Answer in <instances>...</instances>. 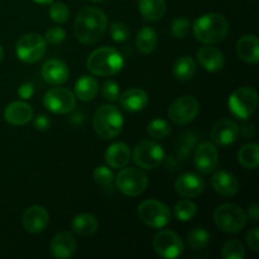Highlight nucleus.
Returning a JSON list of instances; mask_svg holds the SVG:
<instances>
[{
	"instance_id": "1",
	"label": "nucleus",
	"mask_w": 259,
	"mask_h": 259,
	"mask_svg": "<svg viewBox=\"0 0 259 259\" xmlns=\"http://www.w3.org/2000/svg\"><path fill=\"white\" fill-rule=\"evenodd\" d=\"M108 28V18L103 10L86 7L78 12L73 25L75 37L85 45L98 42Z\"/></svg>"
},
{
	"instance_id": "2",
	"label": "nucleus",
	"mask_w": 259,
	"mask_h": 259,
	"mask_svg": "<svg viewBox=\"0 0 259 259\" xmlns=\"http://www.w3.org/2000/svg\"><path fill=\"white\" fill-rule=\"evenodd\" d=\"M194 34L197 40L212 45L224 39L229 30V23L218 13H209L197 18L194 23Z\"/></svg>"
},
{
	"instance_id": "3",
	"label": "nucleus",
	"mask_w": 259,
	"mask_h": 259,
	"mask_svg": "<svg viewBox=\"0 0 259 259\" xmlns=\"http://www.w3.org/2000/svg\"><path fill=\"white\" fill-rule=\"evenodd\" d=\"M88 70L96 76H113L124 67V57L113 47H101L90 53L86 61Z\"/></svg>"
},
{
	"instance_id": "4",
	"label": "nucleus",
	"mask_w": 259,
	"mask_h": 259,
	"mask_svg": "<svg viewBox=\"0 0 259 259\" xmlns=\"http://www.w3.org/2000/svg\"><path fill=\"white\" fill-rule=\"evenodd\" d=\"M94 129L100 138L113 139L121 133L124 118L121 111L114 105H103L94 115Z\"/></svg>"
},
{
	"instance_id": "5",
	"label": "nucleus",
	"mask_w": 259,
	"mask_h": 259,
	"mask_svg": "<svg viewBox=\"0 0 259 259\" xmlns=\"http://www.w3.org/2000/svg\"><path fill=\"white\" fill-rule=\"evenodd\" d=\"M215 225L228 234L239 233L247 224V214L234 204H223L214 212Z\"/></svg>"
},
{
	"instance_id": "6",
	"label": "nucleus",
	"mask_w": 259,
	"mask_h": 259,
	"mask_svg": "<svg viewBox=\"0 0 259 259\" xmlns=\"http://www.w3.org/2000/svg\"><path fill=\"white\" fill-rule=\"evenodd\" d=\"M230 111L238 119L250 118L254 114L255 109L258 105V95L254 89L249 86H243V88L237 89L234 93L230 95L228 100Z\"/></svg>"
},
{
	"instance_id": "7",
	"label": "nucleus",
	"mask_w": 259,
	"mask_h": 259,
	"mask_svg": "<svg viewBox=\"0 0 259 259\" xmlns=\"http://www.w3.org/2000/svg\"><path fill=\"white\" fill-rule=\"evenodd\" d=\"M138 217L147 227L162 229L171 222V210L158 200H146L138 207Z\"/></svg>"
},
{
	"instance_id": "8",
	"label": "nucleus",
	"mask_w": 259,
	"mask_h": 259,
	"mask_svg": "<svg viewBox=\"0 0 259 259\" xmlns=\"http://www.w3.org/2000/svg\"><path fill=\"white\" fill-rule=\"evenodd\" d=\"M115 184L121 194L134 197L146 191L148 187V177L142 169L136 167H123L116 176Z\"/></svg>"
},
{
	"instance_id": "9",
	"label": "nucleus",
	"mask_w": 259,
	"mask_h": 259,
	"mask_svg": "<svg viewBox=\"0 0 259 259\" xmlns=\"http://www.w3.org/2000/svg\"><path fill=\"white\" fill-rule=\"evenodd\" d=\"M47 42L38 33H28L22 35L15 45V53L24 63H35L45 56Z\"/></svg>"
},
{
	"instance_id": "10",
	"label": "nucleus",
	"mask_w": 259,
	"mask_h": 259,
	"mask_svg": "<svg viewBox=\"0 0 259 259\" xmlns=\"http://www.w3.org/2000/svg\"><path fill=\"white\" fill-rule=\"evenodd\" d=\"M164 159V151L161 144L154 141H142L134 147L133 161L143 169H154Z\"/></svg>"
},
{
	"instance_id": "11",
	"label": "nucleus",
	"mask_w": 259,
	"mask_h": 259,
	"mask_svg": "<svg viewBox=\"0 0 259 259\" xmlns=\"http://www.w3.org/2000/svg\"><path fill=\"white\" fill-rule=\"evenodd\" d=\"M181 237L172 230H161L153 238V249L159 257L175 259L184 253Z\"/></svg>"
},
{
	"instance_id": "12",
	"label": "nucleus",
	"mask_w": 259,
	"mask_h": 259,
	"mask_svg": "<svg viewBox=\"0 0 259 259\" xmlns=\"http://www.w3.org/2000/svg\"><path fill=\"white\" fill-rule=\"evenodd\" d=\"M200 111V104L194 96H181L168 108V116L179 125L191 123Z\"/></svg>"
},
{
	"instance_id": "13",
	"label": "nucleus",
	"mask_w": 259,
	"mask_h": 259,
	"mask_svg": "<svg viewBox=\"0 0 259 259\" xmlns=\"http://www.w3.org/2000/svg\"><path fill=\"white\" fill-rule=\"evenodd\" d=\"M43 104L51 113L68 114L75 109L76 96L68 89L55 88L47 91L43 98Z\"/></svg>"
},
{
	"instance_id": "14",
	"label": "nucleus",
	"mask_w": 259,
	"mask_h": 259,
	"mask_svg": "<svg viewBox=\"0 0 259 259\" xmlns=\"http://www.w3.org/2000/svg\"><path fill=\"white\" fill-rule=\"evenodd\" d=\"M218 159H219V153L217 147L212 143L205 142L199 144L195 149L194 163L197 171L201 174H212L218 167Z\"/></svg>"
},
{
	"instance_id": "15",
	"label": "nucleus",
	"mask_w": 259,
	"mask_h": 259,
	"mask_svg": "<svg viewBox=\"0 0 259 259\" xmlns=\"http://www.w3.org/2000/svg\"><path fill=\"white\" fill-rule=\"evenodd\" d=\"M175 190L186 199H192L201 195L205 190V181L194 172H186L179 176L175 182Z\"/></svg>"
},
{
	"instance_id": "16",
	"label": "nucleus",
	"mask_w": 259,
	"mask_h": 259,
	"mask_svg": "<svg viewBox=\"0 0 259 259\" xmlns=\"http://www.w3.org/2000/svg\"><path fill=\"white\" fill-rule=\"evenodd\" d=\"M210 136H211L212 142L215 144L227 147L235 143L238 136H239V128H238L235 121H233L232 119L225 118L214 124Z\"/></svg>"
},
{
	"instance_id": "17",
	"label": "nucleus",
	"mask_w": 259,
	"mask_h": 259,
	"mask_svg": "<svg viewBox=\"0 0 259 259\" xmlns=\"http://www.w3.org/2000/svg\"><path fill=\"white\" fill-rule=\"evenodd\" d=\"M50 223L48 211L40 205H34L25 210L23 215V227L30 234H38L47 228Z\"/></svg>"
},
{
	"instance_id": "18",
	"label": "nucleus",
	"mask_w": 259,
	"mask_h": 259,
	"mask_svg": "<svg viewBox=\"0 0 259 259\" xmlns=\"http://www.w3.org/2000/svg\"><path fill=\"white\" fill-rule=\"evenodd\" d=\"M76 248H77V242L75 237L70 232H60L53 237L51 242V253L55 258L65 259L70 258L75 254Z\"/></svg>"
},
{
	"instance_id": "19",
	"label": "nucleus",
	"mask_w": 259,
	"mask_h": 259,
	"mask_svg": "<svg viewBox=\"0 0 259 259\" xmlns=\"http://www.w3.org/2000/svg\"><path fill=\"white\" fill-rule=\"evenodd\" d=\"M4 118L12 125H25L33 119V108L25 101H14L5 108Z\"/></svg>"
},
{
	"instance_id": "20",
	"label": "nucleus",
	"mask_w": 259,
	"mask_h": 259,
	"mask_svg": "<svg viewBox=\"0 0 259 259\" xmlns=\"http://www.w3.org/2000/svg\"><path fill=\"white\" fill-rule=\"evenodd\" d=\"M196 57L200 66L209 72H218L225 65V57L222 51L211 46H205L200 48L197 51Z\"/></svg>"
},
{
	"instance_id": "21",
	"label": "nucleus",
	"mask_w": 259,
	"mask_h": 259,
	"mask_svg": "<svg viewBox=\"0 0 259 259\" xmlns=\"http://www.w3.org/2000/svg\"><path fill=\"white\" fill-rule=\"evenodd\" d=\"M42 76L50 85L58 86L68 80L70 71L67 65L61 60H48L42 67Z\"/></svg>"
},
{
	"instance_id": "22",
	"label": "nucleus",
	"mask_w": 259,
	"mask_h": 259,
	"mask_svg": "<svg viewBox=\"0 0 259 259\" xmlns=\"http://www.w3.org/2000/svg\"><path fill=\"white\" fill-rule=\"evenodd\" d=\"M211 186L217 194L224 197L234 196L239 191V182L237 177L227 171L217 172L211 179Z\"/></svg>"
},
{
	"instance_id": "23",
	"label": "nucleus",
	"mask_w": 259,
	"mask_h": 259,
	"mask_svg": "<svg viewBox=\"0 0 259 259\" xmlns=\"http://www.w3.org/2000/svg\"><path fill=\"white\" fill-rule=\"evenodd\" d=\"M237 53L240 60L255 65L259 61V40L255 35H243L237 43Z\"/></svg>"
},
{
	"instance_id": "24",
	"label": "nucleus",
	"mask_w": 259,
	"mask_h": 259,
	"mask_svg": "<svg viewBox=\"0 0 259 259\" xmlns=\"http://www.w3.org/2000/svg\"><path fill=\"white\" fill-rule=\"evenodd\" d=\"M121 106L126 111L137 113V111L143 110L148 104V95L144 90L139 88H133L126 90L121 96H119Z\"/></svg>"
},
{
	"instance_id": "25",
	"label": "nucleus",
	"mask_w": 259,
	"mask_h": 259,
	"mask_svg": "<svg viewBox=\"0 0 259 259\" xmlns=\"http://www.w3.org/2000/svg\"><path fill=\"white\" fill-rule=\"evenodd\" d=\"M131 161V149L125 143H114L106 149L105 162L111 168H123Z\"/></svg>"
},
{
	"instance_id": "26",
	"label": "nucleus",
	"mask_w": 259,
	"mask_h": 259,
	"mask_svg": "<svg viewBox=\"0 0 259 259\" xmlns=\"http://www.w3.org/2000/svg\"><path fill=\"white\" fill-rule=\"evenodd\" d=\"M138 9L148 22H157L166 13V0H138Z\"/></svg>"
},
{
	"instance_id": "27",
	"label": "nucleus",
	"mask_w": 259,
	"mask_h": 259,
	"mask_svg": "<svg viewBox=\"0 0 259 259\" xmlns=\"http://www.w3.org/2000/svg\"><path fill=\"white\" fill-rule=\"evenodd\" d=\"M99 82L93 76H81L75 83V96L82 101H91L96 98Z\"/></svg>"
},
{
	"instance_id": "28",
	"label": "nucleus",
	"mask_w": 259,
	"mask_h": 259,
	"mask_svg": "<svg viewBox=\"0 0 259 259\" xmlns=\"http://www.w3.org/2000/svg\"><path fill=\"white\" fill-rule=\"evenodd\" d=\"M71 227L76 234L81 235V237H90L98 232L99 223L94 215L78 214L72 219Z\"/></svg>"
},
{
	"instance_id": "29",
	"label": "nucleus",
	"mask_w": 259,
	"mask_h": 259,
	"mask_svg": "<svg viewBox=\"0 0 259 259\" xmlns=\"http://www.w3.org/2000/svg\"><path fill=\"white\" fill-rule=\"evenodd\" d=\"M157 42H158V35L152 27L142 28L136 38L137 48L143 55H149L153 52L157 47Z\"/></svg>"
},
{
	"instance_id": "30",
	"label": "nucleus",
	"mask_w": 259,
	"mask_h": 259,
	"mask_svg": "<svg viewBox=\"0 0 259 259\" xmlns=\"http://www.w3.org/2000/svg\"><path fill=\"white\" fill-rule=\"evenodd\" d=\"M196 62L190 56H182L175 61L172 72L174 76L180 81H189L196 73Z\"/></svg>"
},
{
	"instance_id": "31",
	"label": "nucleus",
	"mask_w": 259,
	"mask_h": 259,
	"mask_svg": "<svg viewBox=\"0 0 259 259\" xmlns=\"http://www.w3.org/2000/svg\"><path fill=\"white\" fill-rule=\"evenodd\" d=\"M238 161L244 168L254 169L259 164V147L255 143L243 146L238 152Z\"/></svg>"
},
{
	"instance_id": "32",
	"label": "nucleus",
	"mask_w": 259,
	"mask_h": 259,
	"mask_svg": "<svg viewBox=\"0 0 259 259\" xmlns=\"http://www.w3.org/2000/svg\"><path fill=\"white\" fill-rule=\"evenodd\" d=\"M210 233L204 228H195L187 234V244L191 249L201 250L210 243Z\"/></svg>"
},
{
	"instance_id": "33",
	"label": "nucleus",
	"mask_w": 259,
	"mask_h": 259,
	"mask_svg": "<svg viewBox=\"0 0 259 259\" xmlns=\"http://www.w3.org/2000/svg\"><path fill=\"white\" fill-rule=\"evenodd\" d=\"M197 212V206L191 200H181L175 206V217L180 222H190L195 218Z\"/></svg>"
},
{
	"instance_id": "34",
	"label": "nucleus",
	"mask_w": 259,
	"mask_h": 259,
	"mask_svg": "<svg viewBox=\"0 0 259 259\" xmlns=\"http://www.w3.org/2000/svg\"><path fill=\"white\" fill-rule=\"evenodd\" d=\"M147 132L153 139H164L171 134V125L164 119H153L147 125Z\"/></svg>"
},
{
	"instance_id": "35",
	"label": "nucleus",
	"mask_w": 259,
	"mask_h": 259,
	"mask_svg": "<svg viewBox=\"0 0 259 259\" xmlns=\"http://www.w3.org/2000/svg\"><path fill=\"white\" fill-rule=\"evenodd\" d=\"M224 259H243L245 257V249L242 242L237 239L228 240L222 249Z\"/></svg>"
},
{
	"instance_id": "36",
	"label": "nucleus",
	"mask_w": 259,
	"mask_h": 259,
	"mask_svg": "<svg viewBox=\"0 0 259 259\" xmlns=\"http://www.w3.org/2000/svg\"><path fill=\"white\" fill-rule=\"evenodd\" d=\"M94 180H95L96 184L100 185L104 189H111L114 182V175L108 167L99 166L94 171Z\"/></svg>"
},
{
	"instance_id": "37",
	"label": "nucleus",
	"mask_w": 259,
	"mask_h": 259,
	"mask_svg": "<svg viewBox=\"0 0 259 259\" xmlns=\"http://www.w3.org/2000/svg\"><path fill=\"white\" fill-rule=\"evenodd\" d=\"M50 17L53 22L62 24L66 23L70 18V10H68L67 5L63 3H52L50 8Z\"/></svg>"
},
{
	"instance_id": "38",
	"label": "nucleus",
	"mask_w": 259,
	"mask_h": 259,
	"mask_svg": "<svg viewBox=\"0 0 259 259\" xmlns=\"http://www.w3.org/2000/svg\"><path fill=\"white\" fill-rule=\"evenodd\" d=\"M190 27H191V23L186 18H179V19L174 20L171 25V33L175 38L177 39H182V38L186 37L190 32Z\"/></svg>"
},
{
	"instance_id": "39",
	"label": "nucleus",
	"mask_w": 259,
	"mask_h": 259,
	"mask_svg": "<svg viewBox=\"0 0 259 259\" xmlns=\"http://www.w3.org/2000/svg\"><path fill=\"white\" fill-rule=\"evenodd\" d=\"M129 35H131V32H129V28L126 24L120 22H115L111 24L110 37L114 42H125L129 39Z\"/></svg>"
},
{
	"instance_id": "40",
	"label": "nucleus",
	"mask_w": 259,
	"mask_h": 259,
	"mask_svg": "<svg viewBox=\"0 0 259 259\" xmlns=\"http://www.w3.org/2000/svg\"><path fill=\"white\" fill-rule=\"evenodd\" d=\"M101 94H103V98L106 99V100L116 101L120 96V89H119V85L115 81L108 80L103 83Z\"/></svg>"
},
{
	"instance_id": "41",
	"label": "nucleus",
	"mask_w": 259,
	"mask_h": 259,
	"mask_svg": "<svg viewBox=\"0 0 259 259\" xmlns=\"http://www.w3.org/2000/svg\"><path fill=\"white\" fill-rule=\"evenodd\" d=\"M66 38V32L61 27H51L46 30L45 39L46 42L52 46H57L62 43Z\"/></svg>"
},
{
	"instance_id": "42",
	"label": "nucleus",
	"mask_w": 259,
	"mask_h": 259,
	"mask_svg": "<svg viewBox=\"0 0 259 259\" xmlns=\"http://www.w3.org/2000/svg\"><path fill=\"white\" fill-rule=\"evenodd\" d=\"M247 243L249 248L254 252L259 250V229L258 228H252L247 234Z\"/></svg>"
},
{
	"instance_id": "43",
	"label": "nucleus",
	"mask_w": 259,
	"mask_h": 259,
	"mask_svg": "<svg viewBox=\"0 0 259 259\" xmlns=\"http://www.w3.org/2000/svg\"><path fill=\"white\" fill-rule=\"evenodd\" d=\"M33 94H34V86H33L32 82L23 83L18 89V95H19V98L24 99V100H28V99L32 98Z\"/></svg>"
},
{
	"instance_id": "44",
	"label": "nucleus",
	"mask_w": 259,
	"mask_h": 259,
	"mask_svg": "<svg viewBox=\"0 0 259 259\" xmlns=\"http://www.w3.org/2000/svg\"><path fill=\"white\" fill-rule=\"evenodd\" d=\"M33 124H34V128L38 129V131H48V129L51 128V120L50 118H48L47 115H38L37 118L34 119V121H33Z\"/></svg>"
},
{
	"instance_id": "45",
	"label": "nucleus",
	"mask_w": 259,
	"mask_h": 259,
	"mask_svg": "<svg viewBox=\"0 0 259 259\" xmlns=\"http://www.w3.org/2000/svg\"><path fill=\"white\" fill-rule=\"evenodd\" d=\"M242 133L245 139L252 138V137L255 136L254 125H253V124H244V125L242 126Z\"/></svg>"
},
{
	"instance_id": "46",
	"label": "nucleus",
	"mask_w": 259,
	"mask_h": 259,
	"mask_svg": "<svg viewBox=\"0 0 259 259\" xmlns=\"http://www.w3.org/2000/svg\"><path fill=\"white\" fill-rule=\"evenodd\" d=\"M247 217H249L250 220H253V222H258L259 220V205L255 202V204H253L252 206H249V209H248V212H247Z\"/></svg>"
},
{
	"instance_id": "47",
	"label": "nucleus",
	"mask_w": 259,
	"mask_h": 259,
	"mask_svg": "<svg viewBox=\"0 0 259 259\" xmlns=\"http://www.w3.org/2000/svg\"><path fill=\"white\" fill-rule=\"evenodd\" d=\"M34 3H37V4H40V5H48V4H52L55 0H33Z\"/></svg>"
},
{
	"instance_id": "48",
	"label": "nucleus",
	"mask_w": 259,
	"mask_h": 259,
	"mask_svg": "<svg viewBox=\"0 0 259 259\" xmlns=\"http://www.w3.org/2000/svg\"><path fill=\"white\" fill-rule=\"evenodd\" d=\"M3 57H4V50H3V47L0 46V62L3 61Z\"/></svg>"
},
{
	"instance_id": "49",
	"label": "nucleus",
	"mask_w": 259,
	"mask_h": 259,
	"mask_svg": "<svg viewBox=\"0 0 259 259\" xmlns=\"http://www.w3.org/2000/svg\"><path fill=\"white\" fill-rule=\"evenodd\" d=\"M90 2H93V3H101V2H104V0H90Z\"/></svg>"
}]
</instances>
